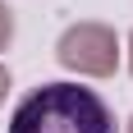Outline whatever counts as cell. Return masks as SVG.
Returning a JSON list of instances; mask_svg holds the SVG:
<instances>
[{
  "label": "cell",
  "mask_w": 133,
  "mask_h": 133,
  "mask_svg": "<svg viewBox=\"0 0 133 133\" xmlns=\"http://www.w3.org/2000/svg\"><path fill=\"white\" fill-rule=\"evenodd\" d=\"M9 133H115V115L92 87L46 83L18 101Z\"/></svg>",
  "instance_id": "cell-1"
},
{
  "label": "cell",
  "mask_w": 133,
  "mask_h": 133,
  "mask_svg": "<svg viewBox=\"0 0 133 133\" xmlns=\"http://www.w3.org/2000/svg\"><path fill=\"white\" fill-rule=\"evenodd\" d=\"M9 28H14V23H9V9H0V46L9 41Z\"/></svg>",
  "instance_id": "cell-3"
},
{
  "label": "cell",
  "mask_w": 133,
  "mask_h": 133,
  "mask_svg": "<svg viewBox=\"0 0 133 133\" xmlns=\"http://www.w3.org/2000/svg\"><path fill=\"white\" fill-rule=\"evenodd\" d=\"M5 87H9V78H5V69H0V96H5Z\"/></svg>",
  "instance_id": "cell-4"
},
{
  "label": "cell",
  "mask_w": 133,
  "mask_h": 133,
  "mask_svg": "<svg viewBox=\"0 0 133 133\" xmlns=\"http://www.w3.org/2000/svg\"><path fill=\"white\" fill-rule=\"evenodd\" d=\"M60 60L69 69H83V74H110L115 69V32H106L101 23L69 28L60 41Z\"/></svg>",
  "instance_id": "cell-2"
},
{
  "label": "cell",
  "mask_w": 133,
  "mask_h": 133,
  "mask_svg": "<svg viewBox=\"0 0 133 133\" xmlns=\"http://www.w3.org/2000/svg\"><path fill=\"white\" fill-rule=\"evenodd\" d=\"M129 133H133V129H129Z\"/></svg>",
  "instance_id": "cell-5"
}]
</instances>
